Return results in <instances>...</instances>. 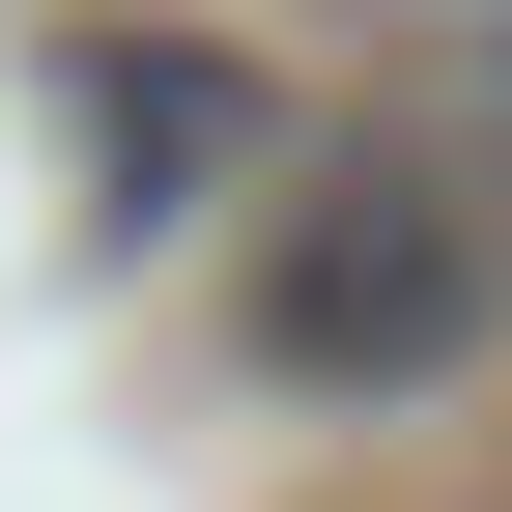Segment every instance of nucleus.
Wrapping results in <instances>:
<instances>
[{
    "mask_svg": "<svg viewBox=\"0 0 512 512\" xmlns=\"http://www.w3.org/2000/svg\"><path fill=\"white\" fill-rule=\"evenodd\" d=\"M57 114H86V228H200L256 171V57H171V29H86Z\"/></svg>",
    "mask_w": 512,
    "mask_h": 512,
    "instance_id": "nucleus-2",
    "label": "nucleus"
},
{
    "mask_svg": "<svg viewBox=\"0 0 512 512\" xmlns=\"http://www.w3.org/2000/svg\"><path fill=\"white\" fill-rule=\"evenodd\" d=\"M512 313V171L484 143H313L256 200V370L285 399H427Z\"/></svg>",
    "mask_w": 512,
    "mask_h": 512,
    "instance_id": "nucleus-1",
    "label": "nucleus"
},
{
    "mask_svg": "<svg viewBox=\"0 0 512 512\" xmlns=\"http://www.w3.org/2000/svg\"><path fill=\"white\" fill-rule=\"evenodd\" d=\"M370 29H399L427 86H484V171H512V0H370Z\"/></svg>",
    "mask_w": 512,
    "mask_h": 512,
    "instance_id": "nucleus-3",
    "label": "nucleus"
}]
</instances>
